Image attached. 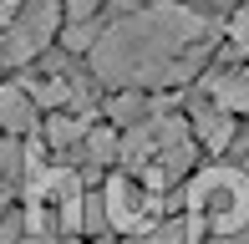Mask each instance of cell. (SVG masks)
<instances>
[{"instance_id": "obj_5", "label": "cell", "mask_w": 249, "mask_h": 244, "mask_svg": "<svg viewBox=\"0 0 249 244\" xmlns=\"http://www.w3.org/2000/svg\"><path fill=\"white\" fill-rule=\"evenodd\" d=\"M36 127V97L26 92V87H0V132H10V138H20V132Z\"/></svg>"}, {"instance_id": "obj_6", "label": "cell", "mask_w": 249, "mask_h": 244, "mask_svg": "<svg viewBox=\"0 0 249 244\" xmlns=\"http://www.w3.org/2000/svg\"><path fill=\"white\" fill-rule=\"evenodd\" d=\"M209 92H213V102H219L224 112H239V117H249V71L219 76V82H213Z\"/></svg>"}, {"instance_id": "obj_10", "label": "cell", "mask_w": 249, "mask_h": 244, "mask_svg": "<svg viewBox=\"0 0 249 244\" xmlns=\"http://www.w3.org/2000/svg\"><path fill=\"white\" fill-rule=\"evenodd\" d=\"M26 92L36 97V107H66V102L76 97L71 87L61 82V76H46V82H26Z\"/></svg>"}, {"instance_id": "obj_11", "label": "cell", "mask_w": 249, "mask_h": 244, "mask_svg": "<svg viewBox=\"0 0 249 244\" xmlns=\"http://www.w3.org/2000/svg\"><path fill=\"white\" fill-rule=\"evenodd\" d=\"M107 112H112V122L138 127V122H148V102H142L138 92H122V97H112V102H107Z\"/></svg>"}, {"instance_id": "obj_4", "label": "cell", "mask_w": 249, "mask_h": 244, "mask_svg": "<svg viewBox=\"0 0 249 244\" xmlns=\"http://www.w3.org/2000/svg\"><path fill=\"white\" fill-rule=\"evenodd\" d=\"M102 204H107V219L122 229V234H148V229L163 219V204H158V188L148 178H132V173H112L107 188H102Z\"/></svg>"}, {"instance_id": "obj_2", "label": "cell", "mask_w": 249, "mask_h": 244, "mask_svg": "<svg viewBox=\"0 0 249 244\" xmlns=\"http://www.w3.org/2000/svg\"><path fill=\"white\" fill-rule=\"evenodd\" d=\"M188 229L194 244L203 234L234 239L239 229H249V173L234 163H213L188 183Z\"/></svg>"}, {"instance_id": "obj_13", "label": "cell", "mask_w": 249, "mask_h": 244, "mask_svg": "<svg viewBox=\"0 0 249 244\" xmlns=\"http://www.w3.org/2000/svg\"><path fill=\"white\" fill-rule=\"evenodd\" d=\"M229 36H234V46L249 51V5H239V16L229 20Z\"/></svg>"}, {"instance_id": "obj_8", "label": "cell", "mask_w": 249, "mask_h": 244, "mask_svg": "<svg viewBox=\"0 0 249 244\" xmlns=\"http://www.w3.org/2000/svg\"><path fill=\"white\" fill-rule=\"evenodd\" d=\"M234 127H239V122H234V112H224V107H219V112H209V117H198V122H194V132H198L203 142H209L213 153H219V148H229V142H234Z\"/></svg>"}, {"instance_id": "obj_3", "label": "cell", "mask_w": 249, "mask_h": 244, "mask_svg": "<svg viewBox=\"0 0 249 244\" xmlns=\"http://www.w3.org/2000/svg\"><path fill=\"white\" fill-rule=\"evenodd\" d=\"M61 0H0V56L31 61L56 36Z\"/></svg>"}, {"instance_id": "obj_12", "label": "cell", "mask_w": 249, "mask_h": 244, "mask_svg": "<svg viewBox=\"0 0 249 244\" xmlns=\"http://www.w3.org/2000/svg\"><path fill=\"white\" fill-rule=\"evenodd\" d=\"M142 244H194V229H188V219H168V224H153Z\"/></svg>"}, {"instance_id": "obj_14", "label": "cell", "mask_w": 249, "mask_h": 244, "mask_svg": "<svg viewBox=\"0 0 249 244\" xmlns=\"http://www.w3.org/2000/svg\"><path fill=\"white\" fill-rule=\"evenodd\" d=\"M97 5H102V0H66V16H71V26H76V20H92Z\"/></svg>"}, {"instance_id": "obj_15", "label": "cell", "mask_w": 249, "mask_h": 244, "mask_svg": "<svg viewBox=\"0 0 249 244\" xmlns=\"http://www.w3.org/2000/svg\"><path fill=\"white\" fill-rule=\"evenodd\" d=\"M0 219H5V183H0Z\"/></svg>"}, {"instance_id": "obj_7", "label": "cell", "mask_w": 249, "mask_h": 244, "mask_svg": "<svg viewBox=\"0 0 249 244\" xmlns=\"http://www.w3.org/2000/svg\"><path fill=\"white\" fill-rule=\"evenodd\" d=\"M87 132H92V122H87V117H71V112H56V117L46 122V142H51L56 153L87 142Z\"/></svg>"}, {"instance_id": "obj_1", "label": "cell", "mask_w": 249, "mask_h": 244, "mask_svg": "<svg viewBox=\"0 0 249 244\" xmlns=\"http://www.w3.org/2000/svg\"><path fill=\"white\" fill-rule=\"evenodd\" d=\"M203 26L198 16H188L183 5H153V10H132L117 26L102 31L92 66L102 82L117 87H148V82H183L188 71H198L203 61Z\"/></svg>"}, {"instance_id": "obj_9", "label": "cell", "mask_w": 249, "mask_h": 244, "mask_svg": "<svg viewBox=\"0 0 249 244\" xmlns=\"http://www.w3.org/2000/svg\"><path fill=\"white\" fill-rule=\"evenodd\" d=\"M82 148H87V158H92L97 168H107V163L122 158V138H117V127H92Z\"/></svg>"}]
</instances>
